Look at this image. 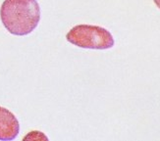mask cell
Segmentation results:
<instances>
[{
  "label": "cell",
  "instance_id": "3957f363",
  "mask_svg": "<svg viewBox=\"0 0 160 141\" xmlns=\"http://www.w3.org/2000/svg\"><path fill=\"white\" fill-rule=\"evenodd\" d=\"M20 131V124L15 115L0 107V140L15 139Z\"/></svg>",
  "mask_w": 160,
  "mask_h": 141
},
{
  "label": "cell",
  "instance_id": "7a4b0ae2",
  "mask_svg": "<svg viewBox=\"0 0 160 141\" xmlns=\"http://www.w3.org/2000/svg\"><path fill=\"white\" fill-rule=\"evenodd\" d=\"M66 38L70 43L86 49L105 50L114 46L113 35L108 30L98 26H76L67 33Z\"/></svg>",
  "mask_w": 160,
  "mask_h": 141
},
{
  "label": "cell",
  "instance_id": "277c9868",
  "mask_svg": "<svg viewBox=\"0 0 160 141\" xmlns=\"http://www.w3.org/2000/svg\"><path fill=\"white\" fill-rule=\"evenodd\" d=\"M154 1V3H155V5L158 7V8L160 9V0H153Z\"/></svg>",
  "mask_w": 160,
  "mask_h": 141
},
{
  "label": "cell",
  "instance_id": "6da1fadb",
  "mask_svg": "<svg viewBox=\"0 0 160 141\" xmlns=\"http://www.w3.org/2000/svg\"><path fill=\"white\" fill-rule=\"evenodd\" d=\"M0 17L5 29L14 35H27L38 27L40 8L37 0H4Z\"/></svg>",
  "mask_w": 160,
  "mask_h": 141
}]
</instances>
